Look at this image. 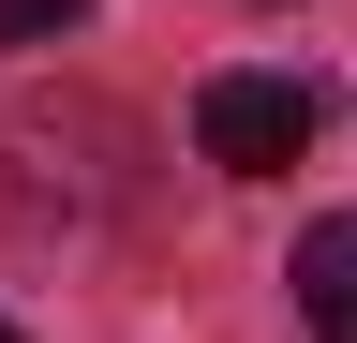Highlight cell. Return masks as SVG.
I'll return each instance as SVG.
<instances>
[{
    "mask_svg": "<svg viewBox=\"0 0 357 343\" xmlns=\"http://www.w3.org/2000/svg\"><path fill=\"white\" fill-rule=\"evenodd\" d=\"M75 15H89V0H0V60H15V45H60Z\"/></svg>",
    "mask_w": 357,
    "mask_h": 343,
    "instance_id": "3",
    "label": "cell"
},
{
    "mask_svg": "<svg viewBox=\"0 0 357 343\" xmlns=\"http://www.w3.org/2000/svg\"><path fill=\"white\" fill-rule=\"evenodd\" d=\"M298 328L312 343H357V209H328V224L298 239Z\"/></svg>",
    "mask_w": 357,
    "mask_h": 343,
    "instance_id": "2",
    "label": "cell"
},
{
    "mask_svg": "<svg viewBox=\"0 0 357 343\" xmlns=\"http://www.w3.org/2000/svg\"><path fill=\"white\" fill-rule=\"evenodd\" d=\"M312 119H328L312 75H208L194 90V149L223 164V180H283V164L312 149Z\"/></svg>",
    "mask_w": 357,
    "mask_h": 343,
    "instance_id": "1",
    "label": "cell"
},
{
    "mask_svg": "<svg viewBox=\"0 0 357 343\" xmlns=\"http://www.w3.org/2000/svg\"><path fill=\"white\" fill-rule=\"evenodd\" d=\"M0 343H15V328H0Z\"/></svg>",
    "mask_w": 357,
    "mask_h": 343,
    "instance_id": "4",
    "label": "cell"
}]
</instances>
